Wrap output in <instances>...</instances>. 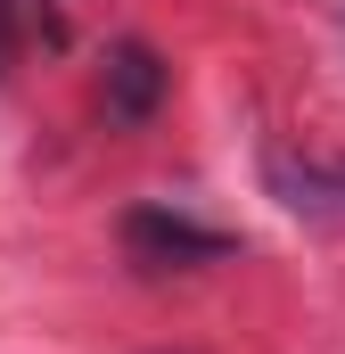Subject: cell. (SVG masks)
<instances>
[{
	"mask_svg": "<svg viewBox=\"0 0 345 354\" xmlns=\"http://www.w3.org/2000/svg\"><path fill=\"white\" fill-rule=\"evenodd\" d=\"M124 248H132V264H222L230 256V239L222 231H206V223H189V214H172V206H140V214H124Z\"/></svg>",
	"mask_w": 345,
	"mask_h": 354,
	"instance_id": "obj_1",
	"label": "cell"
},
{
	"mask_svg": "<svg viewBox=\"0 0 345 354\" xmlns=\"http://www.w3.org/2000/svg\"><path fill=\"white\" fill-rule=\"evenodd\" d=\"M165 91H172V66L148 50V41H115V50H107L99 99H107V115H115V124H148V115L165 107Z\"/></svg>",
	"mask_w": 345,
	"mask_h": 354,
	"instance_id": "obj_2",
	"label": "cell"
},
{
	"mask_svg": "<svg viewBox=\"0 0 345 354\" xmlns=\"http://www.w3.org/2000/svg\"><path fill=\"white\" fill-rule=\"evenodd\" d=\"M337 189H345V165H337Z\"/></svg>",
	"mask_w": 345,
	"mask_h": 354,
	"instance_id": "obj_3",
	"label": "cell"
}]
</instances>
